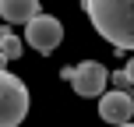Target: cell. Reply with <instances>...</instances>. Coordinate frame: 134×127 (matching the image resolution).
<instances>
[{"label": "cell", "mask_w": 134, "mask_h": 127, "mask_svg": "<svg viewBox=\"0 0 134 127\" xmlns=\"http://www.w3.org/2000/svg\"><path fill=\"white\" fill-rule=\"evenodd\" d=\"M28 117V88L21 78L0 67V127H18Z\"/></svg>", "instance_id": "obj_2"}, {"label": "cell", "mask_w": 134, "mask_h": 127, "mask_svg": "<svg viewBox=\"0 0 134 127\" xmlns=\"http://www.w3.org/2000/svg\"><path fill=\"white\" fill-rule=\"evenodd\" d=\"M88 21L106 42L134 53V0H81Z\"/></svg>", "instance_id": "obj_1"}, {"label": "cell", "mask_w": 134, "mask_h": 127, "mask_svg": "<svg viewBox=\"0 0 134 127\" xmlns=\"http://www.w3.org/2000/svg\"><path fill=\"white\" fill-rule=\"evenodd\" d=\"M134 117V95L124 92V88H113V92L99 95V120H106L109 127L116 124H131Z\"/></svg>", "instance_id": "obj_5"}, {"label": "cell", "mask_w": 134, "mask_h": 127, "mask_svg": "<svg viewBox=\"0 0 134 127\" xmlns=\"http://www.w3.org/2000/svg\"><path fill=\"white\" fill-rule=\"evenodd\" d=\"M4 32H7V28H0V39H4Z\"/></svg>", "instance_id": "obj_11"}, {"label": "cell", "mask_w": 134, "mask_h": 127, "mask_svg": "<svg viewBox=\"0 0 134 127\" xmlns=\"http://www.w3.org/2000/svg\"><path fill=\"white\" fill-rule=\"evenodd\" d=\"M21 49H25V42H21L14 32H4V39H0V57L11 64V60H18V57H21Z\"/></svg>", "instance_id": "obj_7"}, {"label": "cell", "mask_w": 134, "mask_h": 127, "mask_svg": "<svg viewBox=\"0 0 134 127\" xmlns=\"http://www.w3.org/2000/svg\"><path fill=\"white\" fill-rule=\"evenodd\" d=\"M39 11V0H0V18L11 25H28Z\"/></svg>", "instance_id": "obj_6"}, {"label": "cell", "mask_w": 134, "mask_h": 127, "mask_svg": "<svg viewBox=\"0 0 134 127\" xmlns=\"http://www.w3.org/2000/svg\"><path fill=\"white\" fill-rule=\"evenodd\" d=\"M64 78L71 81V88L81 95V99H99L106 92V81H109V71L95 60H81L78 67H67Z\"/></svg>", "instance_id": "obj_3"}, {"label": "cell", "mask_w": 134, "mask_h": 127, "mask_svg": "<svg viewBox=\"0 0 134 127\" xmlns=\"http://www.w3.org/2000/svg\"><path fill=\"white\" fill-rule=\"evenodd\" d=\"M116 127H134V124H116Z\"/></svg>", "instance_id": "obj_10"}, {"label": "cell", "mask_w": 134, "mask_h": 127, "mask_svg": "<svg viewBox=\"0 0 134 127\" xmlns=\"http://www.w3.org/2000/svg\"><path fill=\"white\" fill-rule=\"evenodd\" d=\"M124 74H127V81H131V85H134V57H131V60H127V67H124Z\"/></svg>", "instance_id": "obj_9"}, {"label": "cell", "mask_w": 134, "mask_h": 127, "mask_svg": "<svg viewBox=\"0 0 134 127\" xmlns=\"http://www.w3.org/2000/svg\"><path fill=\"white\" fill-rule=\"evenodd\" d=\"M25 39H28V46H32L35 53H53V49L60 46V39H64V28H60V21L49 18V14H35V18L28 21V28H25Z\"/></svg>", "instance_id": "obj_4"}, {"label": "cell", "mask_w": 134, "mask_h": 127, "mask_svg": "<svg viewBox=\"0 0 134 127\" xmlns=\"http://www.w3.org/2000/svg\"><path fill=\"white\" fill-rule=\"evenodd\" d=\"M113 85H116V88H127L131 81H127V74H124V71H116V74H113Z\"/></svg>", "instance_id": "obj_8"}]
</instances>
